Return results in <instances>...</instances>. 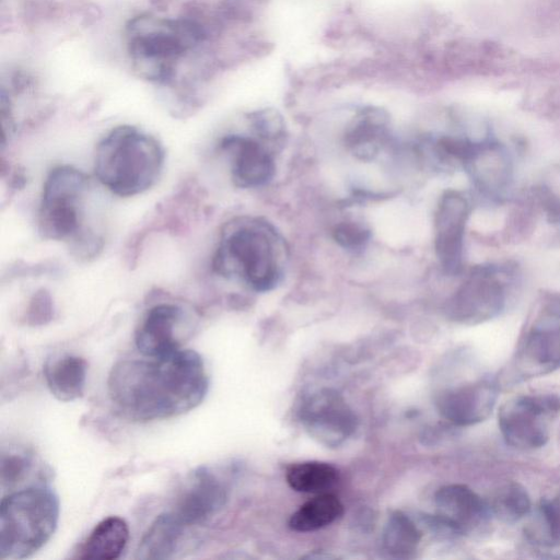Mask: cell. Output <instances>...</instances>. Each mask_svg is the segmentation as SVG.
<instances>
[{
	"label": "cell",
	"mask_w": 560,
	"mask_h": 560,
	"mask_svg": "<svg viewBox=\"0 0 560 560\" xmlns=\"http://www.w3.org/2000/svg\"><path fill=\"white\" fill-rule=\"evenodd\" d=\"M208 388L203 360L190 349L162 358L119 361L107 380L114 408L138 422L185 413L203 400Z\"/></svg>",
	"instance_id": "6da1fadb"
},
{
	"label": "cell",
	"mask_w": 560,
	"mask_h": 560,
	"mask_svg": "<svg viewBox=\"0 0 560 560\" xmlns=\"http://www.w3.org/2000/svg\"><path fill=\"white\" fill-rule=\"evenodd\" d=\"M164 159V149L153 136L133 126L121 125L98 142L94 172L109 191L131 197L144 192L158 182Z\"/></svg>",
	"instance_id": "7a4b0ae2"
},
{
	"label": "cell",
	"mask_w": 560,
	"mask_h": 560,
	"mask_svg": "<svg viewBox=\"0 0 560 560\" xmlns=\"http://www.w3.org/2000/svg\"><path fill=\"white\" fill-rule=\"evenodd\" d=\"M277 243L268 224L247 218L232 220L221 231L212 270L228 279H240L254 291H270L281 278Z\"/></svg>",
	"instance_id": "3957f363"
},
{
	"label": "cell",
	"mask_w": 560,
	"mask_h": 560,
	"mask_svg": "<svg viewBox=\"0 0 560 560\" xmlns=\"http://www.w3.org/2000/svg\"><path fill=\"white\" fill-rule=\"evenodd\" d=\"M126 36L136 71L150 81L167 83L178 60L203 43L207 33L189 18L141 15L130 20Z\"/></svg>",
	"instance_id": "277c9868"
},
{
	"label": "cell",
	"mask_w": 560,
	"mask_h": 560,
	"mask_svg": "<svg viewBox=\"0 0 560 560\" xmlns=\"http://www.w3.org/2000/svg\"><path fill=\"white\" fill-rule=\"evenodd\" d=\"M59 500L46 486H32L4 495L0 504V559H23L54 535Z\"/></svg>",
	"instance_id": "5b68a950"
},
{
	"label": "cell",
	"mask_w": 560,
	"mask_h": 560,
	"mask_svg": "<svg viewBox=\"0 0 560 560\" xmlns=\"http://www.w3.org/2000/svg\"><path fill=\"white\" fill-rule=\"evenodd\" d=\"M560 366V293H544L535 303L505 376L522 382Z\"/></svg>",
	"instance_id": "8992f818"
},
{
	"label": "cell",
	"mask_w": 560,
	"mask_h": 560,
	"mask_svg": "<svg viewBox=\"0 0 560 560\" xmlns=\"http://www.w3.org/2000/svg\"><path fill=\"white\" fill-rule=\"evenodd\" d=\"M89 187L86 174L70 165L50 171L45 179L38 210V231L48 240H77L81 228L82 199Z\"/></svg>",
	"instance_id": "52a82bcc"
},
{
	"label": "cell",
	"mask_w": 560,
	"mask_h": 560,
	"mask_svg": "<svg viewBox=\"0 0 560 560\" xmlns=\"http://www.w3.org/2000/svg\"><path fill=\"white\" fill-rule=\"evenodd\" d=\"M514 278V271L506 265L475 267L447 304L450 318L475 325L497 317L506 306Z\"/></svg>",
	"instance_id": "ba28073f"
},
{
	"label": "cell",
	"mask_w": 560,
	"mask_h": 560,
	"mask_svg": "<svg viewBox=\"0 0 560 560\" xmlns=\"http://www.w3.org/2000/svg\"><path fill=\"white\" fill-rule=\"evenodd\" d=\"M560 415V396L557 394L518 395L501 405L498 425L504 441L520 450L544 446L550 428Z\"/></svg>",
	"instance_id": "9c48e42d"
},
{
	"label": "cell",
	"mask_w": 560,
	"mask_h": 560,
	"mask_svg": "<svg viewBox=\"0 0 560 560\" xmlns=\"http://www.w3.org/2000/svg\"><path fill=\"white\" fill-rule=\"evenodd\" d=\"M299 418L312 438L329 447L341 445L358 425L357 417L343 397L326 387L313 392L302 401Z\"/></svg>",
	"instance_id": "30bf717a"
},
{
	"label": "cell",
	"mask_w": 560,
	"mask_h": 560,
	"mask_svg": "<svg viewBox=\"0 0 560 560\" xmlns=\"http://www.w3.org/2000/svg\"><path fill=\"white\" fill-rule=\"evenodd\" d=\"M470 206L459 191H445L434 215V249L439 262L446 275L462 271L464 257V235Z\"/></svg>",
	"instance_id": "8fae6325"
},
{
	"label": "cell",
	"mask_w": 560,
	"mask_h": 560,
	"mask_svg": "<svg viewBox=\"0 0 560 560\" xmlns=\"http://www.w3.org/2000/svg\"><path fill=\"white\" fill-rule=\"evenodd\" d=\"M497 378L483 376L442 389L435 397L440 415L456 427L485 421L493 411L499 396Z\"/></svg>",
	"instance_id": "7c38bea8"
},
{
	"label": "cell",
	"mask_w": 560,
	"mask_h": 560,
	"mask_svg": "<svg viewBox=\"0 0 560 560\" xmlns=\"http://www.w3.org/2000/svg\"><path fill=\"white\" fill-rule=\"evenodd\" d=\"M435 513L425 520L431 527L453 535L468 534L486 523L488 502L465 485L441 487L434 495Z\"/></svg>",
	"instance_id": "4fadbf2b"
},
{
	"label": "cell",
	"mask_w": 560,
	"mask_h": 560,
	"mask_svg": "<svg viewBox=\"0 0 560 560\" xmlns=\"http://www.w3.org/2000/svg\"><path fill=\"white\" fill-rule=\"evenodd\" d=\"M226 500L225 483L210 468L200 466L187 477L172 512L187 527L200 525L220 512Z\"/></svg>",
	"instance_id": "5bb4252c"
},
{
	"label": "cell",
	"mask_w": 560,
	"mask_h": 560,
	"mask_svg": "<svg viewBox=\"0 0 560 560\" xmlns=\"http://www.w3.org/2000/svg\"><path fill=\"white\" fill-rule=\"evenodd\" d=\"M220 149L231 162V176L240 188H257L266 185L275 174V162L259 141L242 135H228Z\"/></svg>",
	"instance_id": "9a60e30c"
},
{
	"label": "cell",
	"mask_w": 560,
	"mask_h": 560,
	"mask_svg": "<svg viewBox=\"0 0 560 560\" xmlns=\"http://www.w3.org/2000/svg\"><path fill=\"white\" fill-rule=\"evenodd\" d=\"M184 310L174 303H159L149 308L135 334L139 352L148 358H162L179 350L177 328Z\"/></svg>",
	"instance_id": "2e32d148"
},
{
	"label": "cell",
	"mask_w": 560,
	"mask_h": 560,
	"mask_svg": "<svg viewBox=\"0 0 560 560\" xmlns=\"http://www.w3.org/2000/svg\"><path fill=\"white\" fill-rule=\"evenodd\" d=\"M388 117L375 108L360 112L349 125L345 143L359 160L371 161L377 156L389 137Z\"/></svg>",
	"instance_id": "e0dca14e"
},
{
	"label": "cell",
	"mask_w": 560,
	"mask_h": 560,
	"mask_svg": "<svg viewBox=\"0 0 560 560\" xmlns=\"http://www.w3.org/2000/svg\"><path fill=\"white\" fill-rule=\"evenodd\" d=\"M88 363L74 354L51 358L44 365V377L50 393L61 401L80 398L85 388Z\"/></svg>",
	"instance_id": "ac0fdd59"
},
{
	"label": "cell",
	"mask_w": 560,
	"mask_h": 560,
	"mask_svg": "<svg viewBox=\"0 0 560 560\" xmlns=\"http://www.w3.org/2000/svg\"><path fill=\"white\" fill-rule=\"evenodd\" d=\"M465 167L480 189L490 194L500 192L510 178V161L504 150L495 142H479Z\"/></svg>",
	"instance_id": "d6986e66"
},
{
	"label": "cell",
	"mask_w": 560,
	"mask_h": 560,
	"mask_svg": "<svg viewBox=\"0 0 560 560\" xmlns=\"http://www.w3.org/2000/svg\"><path fill=\"white\" fill-rule=\"evenodd\" d=\"M187 526L171 511L155 517L136 550V558L164 560L172 558L178 549Z\"/></svg>",
	"instance_id": "ffe728a7"
},
{
	"label": "cell",
	"mask_w": 560,
	"mask_h": 560,
	"mask_svg": "<svg viewBox=\"0 0 560 560\" xmlns=\"http://www.w3.org/2000/svg\"><path fill=\"white\" fill-rule=\"evenodd\" d=\"M129 540V527L118 516L102 520L90 533L77 552L79 559L112 560L119 558Z\"/></svg>",
	"instance_id": "44dd1931"
},
{
	"label": "cell",
	"mask_w": 560,
	"mask_h": 560,
	"mask_svg": "<svg viewBox=\"0 0 560 560\" xmlns=\"http://www.w3.org/2000/svg\"><path fill=\"white\" fill-rule=\"evenodd\" d=\"M422 534L402 512H393L382 534L383 551L394 559L412 558L418 550Z\"/></svg>",
	"instance_id": "7402d4cb"
},
{
	"label": "cell",
	"mask_w": 560,
	"mask_h": 560,
	"mask_svg": "<svg viewBox=\"0 0 560 560\" xmlns=\"http://www.w3.org/2000/svg\"><path fill=\"white\" fill-rule=\"evenodd\" d=\"M342 513L343 505L335 494L319 493L291 515L289 527L302 533L317 530L335 522Z\"/></svg>",
	"instance_id": "603a6c76"
},
{
	"label": "cell",
	"mask_w": 560,
	"mask_h": 560,
	"mask_svg": "<svg viewBox=\"0 0 560 560\" xmlns=\"http://www.w3.org/2000/svg\"><path fill=\"white\" fill-rule=\"evenodd\" d=\"M285 479L298 492L319 494L337 483L338 470L328 463L308 460L289 466Z\"/></svg>",
	"instance_id": "cb8c5ba5"
},
{
	"label": "cell",
	"mask_w": 560,
	"mask_h": 560,
	"mask_svg": "<svg viewBox=\"0 0 560 560\" xmlns=\"http://www.w3.org/2000/svg\"><path fill=\"white\" fill-rule=\"evenodd\" d=\"M525 535L532 544L540 547L560 546V495L539 502L525 527Z\"/></svg>",
	"instance_id": "d4e9b609"
},
{
	"label": "cell",
	"mask_w": 560,
	"mask_h": 560,
	"mask_svg": "<svg viewBox=\"0 0 560 560\" xmlns=\"http://www.w3.org/2000/svg\"><path fill=\"white\" fill-rule=\"evenodd\" d=\"M491 516L513 524L532 512V502L527 490L516 481L500 486L488 501Z\"/></svg>",
	"instance_id": "484cf974"
},
{
	"label": "cell",
	"mask_w": 560,
	"mask_h": 560,
	"mask_svg": "<svg viewBox=\"0 0 560 560\" xmlns=\"http://www.w3.org/2000/svg\"><path fill=\"white\" fill-rule=\"evenodd\" d=\"M334 240L349 250L361 249L370 240V231L358 222H340L332 231Z\"/></svg>",
	"instance_id": "4316f807"
},
{
	"label": "cell",
	"mask_w": 560,
	"mask_h": 560,
	"mask_svg": "<svg viewBox=\"0 0 560 560\" xmlns=\"http://www.w3.org/2000/svg\"><path fill=\"white\" fill-rule=\"evenodd\" d=\"M32 458L25 453L2 454L1 482L2 487L15 485L31 469Z\"/></svg>",
	"instance_id": "83f0119b"
},
{
	"label": "cell",
	"mask_w": 560,
	"mask_h": 560,
	"mask_svg": "<svg viewBox=\"0 0 560 560\" xmlns=\"http://www.w3.org/2000/svg\"><path fill=\"white\" fill-rule=\"evenodd\" d=\"M52 316V302L48 292L40 290L36 292L30 303L26 322L30 325H43Z\"/></svg>",
	"instance_id": "f1b7e54d"
},
{
	"label": "cell",
	"mask_w": 560,
	"mask_h": 560,
	"mask_svg": "<svg viewBox=\"0 0 560 560\" xmlns=\"http://www.w3.org/2000/svg\"><path fill=\"white\" fill-rule=\"evenodd\" d=\"M252 120L256 133L264 140H277L283 135L282 121L276 115L258 113Z\"/></svg>",
	"instance_id": "f546056e"
}]
</instances>
